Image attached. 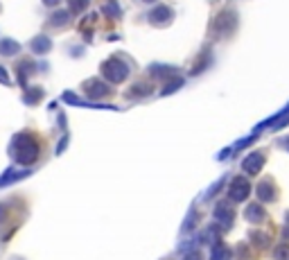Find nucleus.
<instances>
[{
	"mask_svg": "<svg viewBox=\"0 0 289 260\" xmlns=\"http://www.w3.org/2000/svg\"><path fill=\"white\" fill-rule=\"evenodd\" d=\"M276 258H278V260L287 258V249H285V247H280V249H278V251H276Z\"/></svg>",
	"mask_w": 289,
	"mask_h": 260,
	"instance_id": "obj_16",
	"label": "nucleus"
},
{
	"mask_svg": "<svg viewBox=\"0 0 289 260\" xmlns=\"http://www.w3.org/2000/svg\"><path fill=\"white\" fill-rule=\"evenodd\" d=\"M102 73H104V77L108 82H122V79L127 77L129 68L124 66L122 61H118V59H111V61H106L104 66H102Z\"/></svg>",
	"mask_w": 289,
	"mask_h": 260,
	"instance_id": "obj_2",
	"label": "nucleus"
},
{
	"mask_svg": "<svg viewBox=\"0 0 289 260\" xmlns=\"http://www.w3.org/2000/svg\"><path fill=\"white\" fill-rule=\"evenodd\" d=\"M50 48H52V41H50V36H46V34H39L30 41V50L34 52V55H46V52H50Z\"/></svg>",
	"mask_w": 289,
	"mask_h": 260,
	"instance_id": "obj_4",
	"label": "nucleus"
},
{
	"mask_svg": "<svg viewBox=\"0 0 289 260\" xmlns=\"http://www.w3.org/2000/svg\"><path fill=\"white\" fill-rule=\"evenodd\" d=\"M68 18H70V12H54L50 16V23L52 25H66Z\"/></svg>",
	"mask_w": 289,
	"mask_h": 260,
	"instance_id": "obj_13",
	"label": "nucleus"
},
{
	"mask_svg": "<svg viewBox=\"0 0 289 260\" xmlns=\"http://www.w3.org/2000/svg\"><path fill=\"white\" fill-rule=\"evenodd\" d=\"M258 197H260V199H264V202L274 199V188H271V183H269V181H264V183H260V186H258Z\"/></svg>",
	"mask_w": 289,
	"mask_h": 260,
	"instance_id": "obj_10",
	"label": "nucleus"
},
{
	"mask_svg": "<svg viewBox=\"0 0 289 260\" xmlns=\"http://www.w3.org/2000/svg\"><path fill=\"white\" fill-rule=\"evenodd\" d=\"M59 3H61V0H43V5H46V7H57Z\"/></svg>",
	"mask_w": 289,
	"mask_h": 260,
	"instance_id": "obj_17",
	"label": "nucleus"
},
{
	"mask_svg": "<svg viewBox=\"0 0 289 260\" xmlns=\"http://www.w3.org/2000/svg\"><path fill=\"white\" fill-rule=\"evenodd\" d=\"M188 260H199V256H190Z\"/></svg>",
	"mask_w": 289,
	"mask_h": 260,
	"instance_id": "obj_19",
	"label": "nucleus"
},
{
	"mask_svg": "<svg viewBox=\"0 0 289 260\" xmlns=\"http://www.w3.org/2000/svg\"><path fill=\"white\" fill-rule=\"evenodd\" d=\"M30 177V170H7L3 177H0V186H12V183L20 181V179Z\"/></svg>",
	"mask_w": 289,
	"mask_h": 260,
	"instance_id": "obj_7",
	"label": "nucleus"
},
{
	"mask_svg": "<svg viewBox=\"0 0 289 260\" xmlns=\"http://www.w3.org/2000/svg\"><path fill=\"white\" fill-rule=\"evenodd\" d=\"M41 154V147L32 134H16L9 140V156L16 165H32Z\"/></svg>",
	"mask_w": 289,
	"mask_h": 260,
	"instance_id": "obj_1",
	"label": "nucleus"
},
{
	"mask_svg": "<svg viewBox=\"0 0 289 260\" xmlns=\"http://www.w3.org/2000/svg\"><path fill=\"white\" fill-rule=\"evenodd\" d=\"M88 7V0H70V12H84Z\"/></svg>",
	"mask_w": 289,
	"mask_h": 260,
	"instance_id": "obj_15",
	"label": "nucleus"
},
{
	"mask_svg": "<svg viewBox=\"0 0 289 260\" xmlns=\"http://www.w3.org/2000/svg\"><path fill=\"white\" fill-rule=\"evenodd\" d=\"M86 93L95 100V97H102V95L108 93V86L102 84V82H86Z\"/></svg>",
	"mask_w": 289,
	"mask_h": 260,
	"instance_id": "obj_9",
	"label": "nucleus"
},
{
	"mask_svg": "<svg viewBox=\"0 0 289 260\" xmlns=\"http://www.w3.org/2000/svg\"><path fill=\"white\" fill-rule=\"evenodd\" d=\"M5 218V208H3V206H0V220H3Z\"/></svg>",
	"mask_w": 289,
	"mask_h": 260,
	"instance_id": "obj_18",
	"label": "nucleus"
},
{
	"mask_svg": "<svg viewBox=\"0 0 289 260\" xmlns=\"http://www.w3.org/2000/svg\"><path fill=\"white\" fill-rule=\"evenodd\" d=\"M41 89H27L25 91V102H27V104H36V102H39L41 100Z\"/></svg>",
	"mask_w": 289,
	"mask_h": 260,
	"instance_id": "obj_14",
	"label": "nucleus"
},
{
	"mask_svg": "<svg viewBox=\"0 0 289 260\" xmlns=\"http://www.w3.org/2000/svg\"><path fill=\"white\" fill-rule=\"evenodd\" d=\"M251 192V186L249 181L244 177H235L231 183V199H235V202H244V199L249 197Z\"/></svg>",
	"mask_w": 289,
	"mask_h": 260,
	"instance_id": "obj_3",
	"label": "nucleus"
},
{
	"mask_svg": "<svg viewBox=\"0 0 289 260\" xmlns=\"http://www.w3.org/2000/svg\"><path fill=\"white\" fill-rule=\"evenodd\" d=\"M20 52V43L16 39H0V57H16Z\"/></svg>",
	"mask_w": 289,
	"mask_h": 260,
	"instance_id": "obj_6",
	"label": "nucleus"
},
{
	"mask_svg": "<svg viewBox=\"0 0 289 260\" xmlns=\"http://www.w3.org/2000/svg\"><path fill=\"white\" fill-rule=\"evenodd\" d=\"M264 163V156L262 154H251L247 161H244V172H249V175H255V172H260V167Z\"/></svg>",
	"mask_w": 289,
	"mask_h": 260,
	"instance_id": "obj_8",
	"label": "nucleus"
},
{
	"mask_svg": "<svg viewBox=\"0 0 289 260\" xmlns=\"http://www.w3.org/2000/svg\"><path fill=\"white\" fill-rule=\"evenodd\" d=\"M210 260H231V251H228L224 245H217L210 253Z\"/></svg>",
	"mask_w": 289,
	"mask_h": 260,
	"instance_id": "obj_11",
	"label": "nucleus"
},
{
	"mask_svg": "<svg viewBox=\"0 0 289 260\" xmlns=\"http://www.w3.org/2000/svg\"><path fill=\"white\" fill-rule=\"evenodd\" d=\"M247 218H249L251 222H260V220L264 218V213H262V208L255 204V206H249V208H247Z\"/></svg>",
	"mask_w": 289,
	"mask_h": 260,
	"instance_id": "obj_12",
	"label": "nucleus"
},
{
	"mask_svg": "<svg viewBox=\"0 0 289 260\" xmlns=\"http://www.w3.org/2000/svg\"><path fill=\"white\" fill-rule=\"evenodd\" d=\"M215 220L219 222L224 229H228V226L233 224V210H231V206H228V204H217V208H215Z\"/></svg>",
	"mask_w": 289,
	"mask_h": 260,
	"instance_id": "obj_5",
	"label": "nucleus"
}]
</instances>
